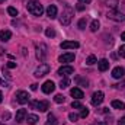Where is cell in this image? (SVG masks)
<instances>
[{
  "instance_id": "6da1fadb",
  "label": "cell",
  "mask_w": 125,
  "mask_h": 125,
  "mask_svg": "<svg viewBox=\"0 0 125 125\" xmlns=\"http://www.w3.org/2000/svg\"><path fill=\"white\" fill-rule=\"evenodd\" d=\"M73 16H74V10H73V7H71L70 4H67V6L64 7V10H62L61 16H60V23L64 25V26L70 25V22H71Z\"/></svg>"
},
{
  "instance_id": "7a4b0ae2",
  "label": "cell",
  "mask_w": 125,
  "mask_h": 125,
  "mask_svg": "<svg viewBox=\"0 0 125 125\" xmlns=\"http://www.w3.org/2000/svg\"><path fill=\"white\" fill-rule=\"evenodd\" d=\"M26 9H28V12L32 13L33 16H41V15L44 13V7H42V4H41L39 1H35V0L28 1Z\"/></svg>"
},
{
  "instance_id": "3957f363",
  "label": "cell",
  "mask_w": 125,
  "mask_h": 125,
  "mask_svg": "<svg viewBox=\"0 0 125 125\" xmlns=\"http://www.w3.org/2000/svg\"><path fill=\"white\" fill-rule=\"evenodd\" d=\"M31 108L35 111H39V112H47L50 109V102L48 100H32L31 102Z\"/></svg>"
},
{
  "instance_id": "277c9868",
  "label": "cell",
  "mask_w": 125,
  "mask_h": 125,
  "mask_svg": "<svg viewBox=\"0 0 125 125\" xmlns=\"http://www.w3.org/2000/svg\"><path fill=\"white\" fill-rule=\"evenodd\" d=\"M47 55H48V47H47L45 44L36 45V58H38L39 61H45Z\"/></svg>"
},
{
  "instance_id": "5b68a950",
  "label": "cell",
  "mask_w": 125,
  "mask_h": 125,
  "mask_svg": "<svg viewBox=\"0 0 125 125\" xmlns=\"http://www.w3.org/2000/svg\"><path fill=\"white\" fill-rule=\"evenodd\" d=\"M108 19L115 21V22H125V15H124V13H119V12L112 10V12H109V13H108Z\"/></svg>"
},
{
  "instance_id": "8992f818",
  "label": "cell",
  "mask_w": 125,
  "mask_h": 125,
  "mask_svg": "<svg viewBox=\"0 0 125 125\" xmlns=\"http://www.w3.org/2000/svg\"><path fill=\"white\" fill-rule=\"evenodd\" d=\"M48 73H50V65H48V64H41V65L35 70L33 76H35V77H42V76H45V74H48Z\"/></svg>"
},
{
  "instance_id": "52a82bcc",
  "label": "cell",
  "mask_w": 125,
  "mask_h": 125,
  "mask_svg": "<svg viewBox=\"0 0 125 125\" xmlns=\"http://www.w3.org/2000/svg\"><path fill=\"white\" fill-rule=\"evenodd\" d=\"M16 100H18L21 105L28 103V102H29V94H28V92H25V90H19V92L16 93Z\"/></svg>"
},
{
  "instance_id": "ba28073f",
  "label": "cell",
  "mask_w": 125,
  "mask_h": 125,
  "mask_svg": "<svg viewBox=\"0 0 125 125\" xmlns=\"http://www.w3.org/2000/svg\"><path fill=\"white\" fill-rule=\"evenodd\" d=\"M103 99H105V94H103V92H94L93 96H92V105L93 106H99L102 102H103Z\"/></svg>"
},
{
  "instance_id": "9c48e42d",
  "label": "cell",
  "mask_w": 125,
  "mask_h": 125,
  "mask_svg": "<svg viewBox=\"0 0 125 125\" xmlns=\"http://www.w3.org/2000/svg\"><path fill=\"white\" fill-rule=\"evenodd\" d=\"M54 89H55V84H54V82L52 80H47L44 84H42V92L47 94L52 93L54 92Z\"/></svg>"
},
{
  "instance_id": "30bf717a",
  "label": "cell",
  "mask_w": 125,
  "mask_h": 125,
  "mask_svg": "<svg viewBox=\"0 0 125 125\" xmlns=\"http://www.w3.org/2000/svg\"><path fill=\"white\" fill-rule=\"evenodd\" d=\"M60 47H61L62 50H74V48H79L80 44L77 41H64V42H61Z\"/></svg>"
},
{
  "instance_id": "8fae6325",
  "label": "cell",
  "mask_w": 125,
  "mask_h": 125,
  "mask_svg": "<svg viewBox=\"0 0 125 125\" xmlns=\"http://www.w3.org/2000/svg\"><path fill=\"white\" fill-rule=\"evenodd\" d=\"M57 73H58V76H64V77H65V76H68V74H73V73H74V68H73L71 65H62V67L58 68Z\"/></svg>"
},
{
  "instance_id": "7c38bea8",
  "label": "cell",
  "mask_w": 125,
  "mask_h": 125,
  "mask_svg": "<svg viewBox=\"0 0 125 125\" xmlns=\"http://www.w3.org/2000/svg\"><path fill=\"white\" fill-rule=\"evenodd\" d=\"M74 58H76V55L73 52H67V54H62V55L58 57V61L60 62H71V61H74Z\"/></svg>"
},
{
  "instance_id": "4fadbf2b",
  "label": "cell",
  "mask_w": 125,
  "mask_h": 125,
  "mask_svg": "<svg viewBox=\"0 0 125 125\" xmlns=\"http://www.w3.org/2000/svg\"><path fill=\"white\" fill-rule=\"evenodd\" d=\"M124 76H125V70L122 67L118 65V67H115V68L112 70V77H114V79H122Z\"/></svg>"
},
{
  "instance_id": "5bb4252c",
  "label": "cell",
  "mask_w": 125,
  "mask_h": 125,
  "mask_svg": "<svg viewBox=\"0 0 125 125\" xmlns=\"http://www.w3.org/2000/svg\"><path fill=\"white\" fill-rule=\"evenodd\" d=\"M47 16L51 18V19H55V18H57V7H55L54 4H50V6L47 7Z\"/></svg>"
},
{
  "instance_id": "9a60e30c",
  "label": "cell",
  "mask_w": 125,
  "mask_h": 125,
  "mask_svg": "<svg viewBox=\"0 0 125 125\" xmlns=\"http://www.w3.org/2000/svg\"><path fill=\"white\" fill-rule=\"evenodd\" d=\"M26 119V109H19L16 112V122H23Z\"/></svg>"
},
{
  "instance_id": "2e32d148",
  "label": "cell",
  "mask_w": 125,
  "mask_h": 125,
  "mask_svg": "<svg viewBox=\"0 0 125 125\" xmlns=\"http://www.w3.org/2000/svg\"><path fill=\"white\" fill-rule=\"evenodd\" d=\"M10 38H12V32H10V31H7V29H3V31H0V41H3V42H7Z\"/></svg>"
},
{
  "instance_id": "e0dca14e",
  "label": "cell",
  "mask_w": 125,
  "mask_h": 125,
  "mask_svg": "<svg viewBox=\"0 0 125 125\" xmlns=\"http://www.w3.org/2000/svg\"><path fill=\"white\" fill-rule=\"evenodd\" d=\"M70 94H71L74 99H83V96H84V94H83V92H82L79 87H73V89L70 90Z\"/></svg>"
},
{
  "instance_id": "ac0fdd59",
  "label": "cell",
  "mask_w": 125,
  "mask_h": 125,
  "mask_svg": "<svg viewBox=\"0 0 125 125\" xmlns=\"http://www.w3.org/2000/svg\"><path fill=\"white\" fill-rule=\"evenodd\" d=\"M97 67H99L100 71H106V70L109 68V61H108L106 58H102L100 61H97Z\"/></svg>"
},
{
  "instance_id": "d6986e66",
  "label": "cell",
  "mask_w": 125,
  "mask_h": 125,
  "mask_svg": "<svg viewBox=\"0 0 125 125\" xmlns=\"http://www.w3.org/2000/svg\"><path fill=\"white\" fill-rule=\"evenodd\" d=\"M112 108H115V109H125V103L124 102H121V100H112Z\"/></svg>"
},
{
  "instance_id": "ffe728a7",
  "label": "cell",
  "mask_w": 125,
  "mask_h": 125,
  "mask_svg": "<svg viewBox=\"0 0 125 125\" xmlns=\"http://www.w3.org/2000/svg\"><path fill=\"white\" fill-rule=\"evenodd\" d=\"M25 121H26L28 124H31V125H35L36 122H38V121H39V118H38L36 115H28Z\"/></svg>"
},
{
  "instance_id": "44dd1931",
  "label": "cell",
  "mask_w": 125,
  "mask_h": 125,
  "mask_svg": "<svg viewBox=\"0 0 125 125\" xmlns=\"http://www.w3.org/2000/svg\"><path fill=\"white\" fill-rule=\"evenodd\" d=\"M99 26H100V23H99V21H97V19H94L93 22L90 23V31H92V32H96L97 29H99Z\"/></svg>"
},
{
  "instance_id": "7402d4cb",
  "label": "cell",
  "mask_w": 125,
  "mask_h": 125,
  "mask_svg": "<svg viewBox=\"0 0 125 125\" xmlns=\"http://www.w3.org/2000/svg\"><path fill=\"white\" fill-rule=\"evenodd\" d=\"M77 84L79 86H83V87H87L89 86V82L86 79H83V77H77Z\"/></svg>"
},
{
  "instance_id": "603a6c76",
  "label": "cell",
  "mask_w": 125,
  "mask_h": 125,
  "mask_svg": "<svg viewBox=\"0 0 125 125\" xmlns=\"http://www.w3.org/2000/svg\"><path fill=\"white\" fill-rule=\"evenodd\" d=\"M45 125H57V119H55V116H54L52 114L48 115V121H47Z\"/></svg>"
},
{
  "instance_id": "cb8c5ba5",
  "label": "cell",
  "mask_w": 125,
  "mask_h": 125,
  "mask_svg": "<svg viewBox=\"0 0 125 125\" xmlns=\"http://www.w3.org/2000/svg\"><path fill=\"white\" fill-rule=\"evenodd\" d=\"M68 84H70V80H68L67 77L61 79V82H60V87H61V89H65V87H68Z\"/></svg>"
},
{
  "instance_id": "d4e9b609",
  "label": "cell",
  "mask_w": 125,
  "mask_h": 125,
  "mask_svg": "<svg viewBox=\"0 0 125 125\" xmlns=\"http://www.w3.org/2000/svg\"><path fill=\"white\" fill-rule=\"evenodd\" d=\"M7 13H9L10 16H18V9H15V7H12V6H9V7H7Z\"/></svg>"
},
{
  "instance_id": "484cf974",
  "label": "cell",
  "mask_w": 125,
  "mask_h": 125,
  "mask_svg": "<svg viewBox=\"0 0 125 125\" xmlns=\"http://www.w3.org/2000/svg\"><path fill=\"white\" fill-rule=\"evenodd\" d=\"M71 108H73V109H82V108H83V105L80 103V100H73Z\"/></svg>"
},
{
  "instance_id": "4316f807",
  "label": "cell",
  "mask_w": 125,
  "mask_h": 125,
  "mask_svg": "<svg viewBox=\"0 0 125 125\" xmlns=\"http://www.w3.org/2000/svg\"><path fill=\"white\" fill-rule=\"evenodd\" d=\"M94 62H97L96 57H94V55H89V57H87V60H86V64H89V65H93Z\"/></svg>"
},
{
  "instance_id": "83f0119b",
  "label": "cell",
  "mask_w": 125,
  "mask_h": 125,
  "mask_svg": "<svg viewBox=\"0 0 125 125\" xmlns=\"http://www.w3.org/2000/svg\"><path fill=\"white\" fill-rule=\"evenodd\" d=\"M45 35H47L48 38H54V36H55V31H54L52 28H48V29L45 31Z\"/></svg>"
},
{
  "instance_id": "f1b7e54d",
  "label": "cell",
  "mask_w": 125,
  "mask_h": 125,
  "mask_svg": "<svg viewBox=\"0 0 125 125\" xmlns=\"http://www.w3.org/2000/svg\"><path fill=\"white\" fill-rule=\"evenodd\" d=\"M54 100H55L57 103H64V100H65V97H64L62 94H55V97H54Z\"/></svg>"
},
{
  "instance_id": "f546056e",
  "label": "cell",
  "mask_w": 125,
  "mask_h": 125,
  "mask_svg": "<svg viewBox=\"0 0 125 125\" xmlns=\"http://www.w3.org/2000/svg\"><path fill=\"white\" fill-rule=\"evenodd\" d=\"M84 28H86V18L79 21V29H84Z\"/></svg>"
},
{
  "instance_id": "4dcf8cb0",
  "label": "cell",
  "mask_w": 125,
  "mask_h": 125,
  "mask_svg": "<svg viewBox=\"0 0 125 125\" xmlns=\"http://www.w3.org/2000/svg\"><path fill=\"white\" fill-rule=\"evenodd\" d=\"M79 118H80V116H79L77 114H70V115H68V119H70V121H73V122H74V121H77Z\"/></svg>"
},
{
  "instance_id": "1f68e13d",
  "label": "cell",
  "mask_w": 125,
  "mask_h": 125,
  "mask_svg": "<svg viewBox=\"0 0 125 125\" xmlns=\"http://www.w3.org/2000/svg\"><path fill=\"white\" fill-rule=\"evenodd\" d=\"M89 115V111L86 108H82V114H80V118H86Z\"/></svg>"
},
{
  "instance_id": "d6a6232c",
  "label": "cell",
  "mask_w": 125,
  "mask_h": 125,
  "mask_svg": "<svg viewBox=\"0 0 125 125\" xmlns=\"http://www.w3.org/2000/svg\"><path fill=\"white\" fill-rule=\"evenodd\" d=\"M119 55H121L122 58H125V45H121V47H119Z\"/></svg>"
},
{
  "instance_id": "836d02e7",
  "label": "cell",
  "mask_w": 125,
  "mask_h": 125,
  "mask_svg": "<svg viewBox=\"0 0 125 125\" xmlns=\"http://www.w3.org/2000/svg\"><path fill=\"white\" fill-rule=\"evenodd\" d=\"M15 67H16V62H13V61L7 62V68H15Z\"/></svg>"
},
{
  "instance_id": "e575fe53",
  "label": "cell",
  "mask_w": 125,
  "mask_h": 125,
  "mask_svg": "<svg viewBox=\"0 0 125 125\" xmlns=\"http://www.w3.org/2000/svg\"><path fill=\"white\" fill-rule=\"evenodd\" d=\"M9 116H10V115L6 112V114H3V115H1V119H9Z\"/></svg>"
},
{
  "instance_id": "d590c367",
  "label": "cell",
  "mask_w": 125,
  "mask_h": 125,
  "mask_svg": "<svg viewBox=\"0 0 125 125\" xmlns=\"http://www.w3.org/2000/svg\"><path fill=\"white\" fill-rule=\"evenodd\" d=\"M118 125H125V116H124V118H121V119H119V122H118Z\"/></svg>"
},
{
  "instance_id": "8d00e7d4",
  "label": "cell",
  "mask_w": 125,
  "mask_h": 125,
  "mask_svg": "<svg viewBox=\"0 0 125 125\" xmlns=\"http://www.w3.org/2000/svg\"><path fill=\"white\" fill-rule=\"evenodd\" d=\"M80 3H84V4H89V3H92V0H79Z\"/></svg>"
},
{
  "instance_id": "74e56055",
  "label": "cell",
  "mask_w": 125,
  "mask_h": 125,
  "mask_svg": "<svg viewBox=\"0 0 125 125\" xmlns=\"http://www.w3.org/2000/svg\"><path fill=\"white\" fill-rule=\"evenodd\" d=\"M77 10H84V6L83 4H77Z\"/></svg>"
},
{
  "instance_id": "f35d334b",
  "label": "cell",
  "mask_w": 125,
  "mask_h": 125,
  "mask_svg": "<svg viewBox=\"0 0 125 125\" xmlns=\"http://www.w3.org/2000/svg\"><path fill=\"white\" fill-rule=\"evenodd\" d=\"M36 86H38V84H35V83L31 84V90H36Z\"/></svg>"
},
{
  "instance_id": "ab89813d",
  "label": "cell",
  "mask_w": 125,
  "mask_h": 125,
  "mask_svg": "<svg viewBox=\"0 0 125 125\" xmlns=\"http://www.w3.org/2000/svg\"><path fill=\"white\" fill-rule=\"evenodd\" d=\"M0 86H7V83H4L3 80H0Z\"/></svg>"
},
{
  "instance_id": "60d3db41",
  "label": "cell",
  "mask_w": 125,
  "mask_h": 125,
  "mask_svg": "<svg viewBox=\"0 0 125 125\" xmlns=\"http://www.w3.org/2000/svg\"><path fill=\"white\" fill-rule=\"evenodd\" d=\"M121 39H124V41H125V32H122V33H121Z\"/></svg>"
},
{
  "instance_id": "b9f144b4",
  "label": "cell",
  "mask_w": 125,
  "mask_h": 125,
  "mask_svg": "<svg viewBox=\"0 0 125 125\" xmlns=\"http://www.w3.org/2000/svg\"><path fill=\"white\" fill-rule=\"evenodd\" d=\"M1 100H3V93L0 92V103H1Z\"/></svg>"
},
{
  "instance_id": "7bdbcfd3",
  "label": "cell",
  "mask_w": 125,
  "mask_h": 125,
  "mask_svg": "<svg viewBox=\"0 0 125 125\" xmlns=\"http://www.w3.org/2000/svg\"><path fill=\"white\" fill-rule=\"evenodd\" d=\"M116 86H121V87H125V82H124V83H121V84H116Z\"/></svg>"
},
{
  "instance_id": "ee69618b",
  "label": "cell",
  "mask_w": 125,
  "mask_h": 125,
  "mask_svg": "<svg viewBox=\"0 0 125 125\" xmlns=\"http://www.w3.org/2000/svg\"><path fill=\"white\" fill-rule=\"evenodd\" d=\"M99 125H108V122H100Z\"/></svg>"
},
{
  "instance_id": "f6af8a7d",
  "label": "cell",
  "mask_w": 125,
  "mask_h": 125,
  "mask_svg": "<svg viewBox=\"0 0 125 125\" xmlns=\"http://www.w3.org/2000/svg\"><path fill=\"white\" fill-rule=\"evenodd\" d=\"M3 1H4V0H0V3H3Z\"/></svg>"
}]
</instances>
